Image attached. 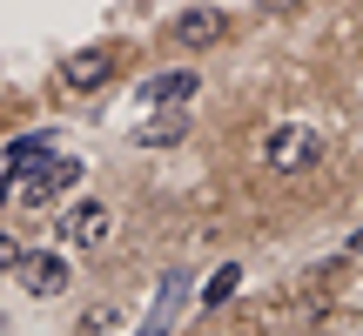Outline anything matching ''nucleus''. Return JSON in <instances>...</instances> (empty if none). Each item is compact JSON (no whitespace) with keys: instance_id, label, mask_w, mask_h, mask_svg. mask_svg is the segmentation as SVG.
<instances>
[{"instance_id":"nucleus-13","label":"nucleus","mask_w":363,"mask_h":336,"mask_svg":"<svg viewBox=\"0 0 363 336\" xmlns=\"http://www.w3.org/2000/svg\"><path fill=\"white\" fill-rule=\"evenodd\" d=\"M343 249H350V256H363V229H350V242H343Z\"/></svg>"},{"instance_id":"nucleus-4","label":"nucleus","mask_w":363,"mask_h":336,"mask_svg":"<svg viewBox=\"0 0 363 336\" xmlns=\"http://www.w3.org/2000/svg\"><path fill=\"white\" fill-rule=\"evenodd\" d=\"M61 242H74V249H94V242H108L115 235V208L108 202H74V208H61Z\"/></svg>"},{"instance_id":"nucleus-15","label":"nucleus","mask_w":363,"mask_h":336,"mask_svg":"<svg viewBox=\"0 0 363 336\" xmlns=\"http://www.w3.org/2000/svg\"><path fill=\"white\" fill-rule=\"evenodd\" d=\"M202 336H216V330H202Z\"/></svg>"},{"instance_id":"nucleus-7","label":"nucleus","mask_w":363,"mask_h":336,"mask_svg":"<svg viewBox=\"0 0 363 336\" xmlns=\"http://www.w3.org/2000/svg\"><path fill=\"white\" fill-rule=\"evenodd\" d=\"M182 303H189V269H169L162 289H155V310H148V323L135 330V336H169L175 316H182Z\"/></svg>"},{"instance_id":"nucleus-14","label":"nucleus","mask_w":363,"mask_h":336,"mask_svg":"<svg viewBox=\"0 0 363 336\" xmlns=\"http://www.w3.org/2000/svg\"><path fill=\"white\" fill-rule=\"evenodd\" d=\"M262 7H296V0H262Z\"/></svg>"},{"instance_id":"nucleus-12","label":"nucleus","mask_w":363,"mask_h":336,"mask_svg":"<svg viewBox=\"0 0 363 336\" xmlns=\"http://www.w3.org/2000/svg\"><path fill=\"white\" fill-rule=\"evenodd\" d=\"M13 262H21V242H13V235H7V229H0V276H7V269H13Z\"/></svg>"},{"instance_id":"nucleus-1","label":"nucleus","mask_w":363,"mask_h":336,"mask_svg":"<svg viewBox=\"0 0 363 336\" xmlns=\"http://www.w3.org/2000/svg\"><path fill=\"white\" fill-rule=\"evenodd\" d=\"M256 155H262L269 175H316L323 155H330V142H323V128H310V121H276Z\"/></svg>"},{"instance_id":"nucleus-8","label":"nucleus","mask_w":363,"mask_h":336,"mask_svg":"<svg viewBox=\"0 0 363 336\" xmlns=\"http://www.w3.org/2000/svg\"><path fill=\"white\" fill-rule=\"evenodd\" d=\"M195 88H202L195 67H169V74L142 81V101H148V108H182V101H195Z\"/></svg>"},{"instance_id":"nucleus-11","label":"nucleus","mask_w":363,"mask_h":336,"mask_svg":"<svg viewBox=\"0 0 363 336\" xmlns=\"http://www.w3.org/2000/svg\"><path fill=\"white\" fill-rule=\"evenodd\" d=\"M235 289H242V269H235V262H222V269L208 276V289H202V296H208V303H229Z\"/></svg>"},{"instance_id":"nucleus-3","label":"nucleus","mask_w":363,"mask_h":336,"mask_svg":"<svg viewBox=\"0 0 363 336\" xmlns=\"http://www.w3.org/2000/svg\"><path fill=\"white\" fill-rule=\"evenodd\" d=\"M13 276H21L27 296H61V289L74 283V262H61V249H21Z\"/></svg>"},{"instance_id":"nucleus-9","label":"nucleus","mask_w":363,"mask_h":336,"mask_svg":"<svg viewBox=\"0 0 363 336\" xmlns=\"http://www.w3.org/2000/svg\"><path fill=\"white\" fill-rule=\"evenodd\" d=\"M40 155H54V135H21V142H7V168H13V175L34 168Z\"/></svg>"},{"instance_id":"nucleus-10","label":"nucleus","mask_w":363,"mask_h":336,"mask_svg":"<svg viewBox=\"0 0 363 336\" xmlns=\"http://www.w3.org/2000/svg\"><path fill=\"white\" fill-rule=\"evenodd\" d=\"M182 135H189V115H175V121H148L135 142H142V148H162V142H182Z\"/></svg>"},{"instance_id":"nucleus-5","label":"nucleus","mask_w":363,"mask_h":336,"mask_svg":"<svg viewBox=\"0 0 363 336\" xmlns=\"http://www.w3.org/2000/svg\"><path fill=\"white\" fill-rule=\"evenodd\" d=\"M169 40L175 47H216V40H229V13L222 7H182L169 21Z\"/></svg>"},{"instance_id":"nucleus-2","label":"nucleus","mask_w":363,"mask_h":336,"mask_svg":"<svg viewBox=\"0 0 363 336\" xmlns=\"http://www.w3.org/2000/svg\"><path fill=\"white\" fill-rule=\"evenodd\" d=\"M81 175H88L81 155H40L34 168H21V175L7 181V195H13V208H48L54 195H67Z\"/></svg>"},{"instance_id":"nucleus-6","label":"nucleus","mask_w":363,"mask_h":336,"mask_svg":"<svg viewBox=\"0 0 363 336\" xmlns=\"http://www.w3.org/2000/svg\"><path fill=\"white\" fill-rule=\"evenodd\" d=\"M115 47H81V54H67V61H61V81H67V88H74V94H94V88H108V81H115Z\"/></svg>"}]
</instances>
